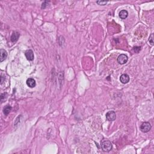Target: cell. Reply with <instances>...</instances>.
<instances>
[{
  "label": "cell",
  "instance_id": "cell-4",
  "mask_svg": "<svg viewBox=\"0 0 154 154\" xmlns=\"http://www.w3.org/2000/svg\"><path fill=\"white\" fill-rule=\"evenodd\" d=\"M106 119H107V120L110 121H114L115 120V119H116V113L113 111H110L106 114Z\"/></svg>",
  "mask_w": 154,
  "mask_h": 154
},
{
  "label": "cell",
  "instance_id": "cell-9",
  "mask_svg": "<svg viewBox=\"0 0 154 154\" xmlns=\"http://www.w3.org/2000/svg\"><path fill=\"white\" fill-rule=\"evenodd\" d=\"M20 34L17 31H15V32L13 33V34L11 36V41L12 42H16V41H17L18 40Z\"/></svg>",
  "mask_w": 154,
  "mask_h": 154
},
{
  "label": "cell",
  "instance_id": "cell-7",
  "mask_svg": "<svg viewBox=\"0 0 154 154\" xmlns=\"http://www.w3.org/2000/svg\"><path fill=\"white\" fill-rule=\"evenodd\" d=\"M26 83H27V86L30 88L34 87L36 85V81L33 78H29L27 79V82Z\"/></svg>",
  "mask_w": 154,
  "mask_h": 154
},
{
  "label": "cell",
  "instance_id": "cell-14",
  "mask_svg": "<svg viewBox=\"0 0 154 154\" xmlns=\"http://www.w3.org/2000/svg\"><path fill=\"white\" fill-rule=\"evenodd\" d=\"M48 4V1H45V2H43L42 5V9H45V8H46Z\"/></svg>",
  "mask_w": 154,
  "mask_h": 154
},
{
  "label": "cell",
  "instance_id": "cell-12",
  "mask_svg": "<svg viewBox=\"0 0 154 154\" xmlns=\"http://www.w3.org/2000/svg\"><path fill=\"white\" fill-rule=\"evenodd\" d=\"M96 3L98 4L99 5H104L105 4H107V3H108V1H98L97 2H96Z\"/></svg>",
  "mask_w": 154,
  "mask_h": 154
},
{
  "label": "cell",
  "instance_id": "cell-13",
  "mask_svg": "<svg viewBox=\"0 0 154 154\" xmlns=\"http://www.w3.org/2000/svg\"><path fill=\"white\" fill-rule=\"evenodd\" d=\"M153 37H154V34H152L151 35V36H150L149 39V43H151V44L152 45H154Z\"/></svg>",
  "mask_w": 154,
  "mask_h": 154
},
{
  "label": "cell",
  "instance_id": "cell-6",
  "mask_svg": "<svg viewBox=\"0 0 154 154\" xmlns=\"http://www.w3.org/2000/svg\"><path fill=\"white\" fill-rule=\"evenodd\" d=\"M120 81L123 84H126L129 81V77L128 74L124 73L122 74L120 77Z\"/></svg>",
  "mask_w": 154,
  "mask_h": 154
},
{
  "label": "cell",
  "instance_id": "cell-3",
  "mask_svg": "<svg viewBox=\"0 0 154 154\" xmlns=\"http://www.w3.org/2000/svg\"><path fill=\"white\" fill-rule=\"evenodd\" d=\"M128 60V57L125 54H120L118 58V62L120 65H124L127 63Z\"/></svg>",
  "mask_w": 154,
  "mask_h": 154
},
{
  "label": "cell",
  "instance_id": "cell-5",
  "mask_svg": "<svg viewBox=\"0 0 154 154\" xmlns=\"http://www.w3.org/2000/svg\"><path fill=\"white\" fill-rule=\"evenodd\" d=\"M25 55L26 58H27V59L29 61L33 60L34 58V52L31 50H27L25 52Z\"/></svg>",
  "mask_w": 154,
  "mask_h": 154
},
{
  "label": "cell",
  "instance_id": "cell-11",
  "mask_svg": "<svg viewBox=\"0 0 154 154\" xmlns=\"http://www.w3.org/2000/svg\"><path fill=\"white\" fill-rule=\"evenodd\" d=\"M12 110V107L9 105H7L3 109V113L5 115H8L10 112V111Z\"/></svg>",
  "mask_w": 154,
  "mask_h": 154
},
{
  "label": "cell",
  "instance_id": "cell-2",
  "mask_svg": "<svg viewBox=\"0 0 154 154\" xmlns=\"http://www.w3.org/2000/svg\"><path fill=\"white\" fill-rule=\"evenodd\" d=\"M140 129L143 133H148L151 129V125L149 122H143L140 126Z\"/></svg>",
  "mask_w": 154,
  "mask_h": 154
},
{
  "label": "cell",
  "instance_id": "cell-8",
  "mask_svg": "<svg viewBox=\"0 0 154 154\" xmlns=\"http://www.w3.org/2000/svg\"><path fill=\"white\" fill-rule=\"evenodd\" d=\"M0 62H2L4 60L6 59L7 57V52L4 49H1L0 50Z\"/></svg>",
  "mask_w": 154,
  "mask_h": 154
},
{
  "label": "cell",
  "instance_id": "cell-10",
  "mask_svg": "<svg viewBox=\"0 0 154 154\" xmlns=\"http://www.w3.org/2000/svg\"><path fill=\"white\" fill-rule=\"evenodd\" d=\"M119 16V17H120L122 19H125L128 17V12L126 10H123L120 12Z\"/></svg>",
  "mask_w": 154,
  "mask_h": 154
},
{
  "label": "cell",
  "instance_id": "cell-1",
  "mask_svg": "<svg viewBox=\"0 0 154 154\" xmlns=\"http://www.w3.org/2000/svg\"><path fill=\"white\" fill-rule=\"evenodd\" d=\"M101 148L103 152H110L112 149V144L108 140H103L101 143Z\"/></svg>",
  "mask_w": 154,
  "mask_h": 154
}]
</instances>
